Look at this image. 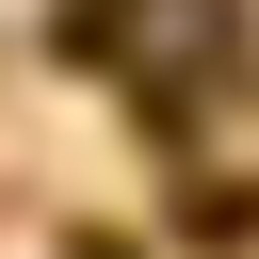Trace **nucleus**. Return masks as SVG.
Segmentation results:
<instances>
[{"mask_svg":"<svg viewBox=\"0 0 259 259\" xmlns=\"http://www.w3.org/2000/svg\"><path fill=\"white\" fill-rule=\"evenodd\" d=\"M178 227H194V243H259V178H194Z\"/></svg>","mask_w":259,"mask_h":259,"instance_id":"1","label":"nucleus"}]
</instances>
